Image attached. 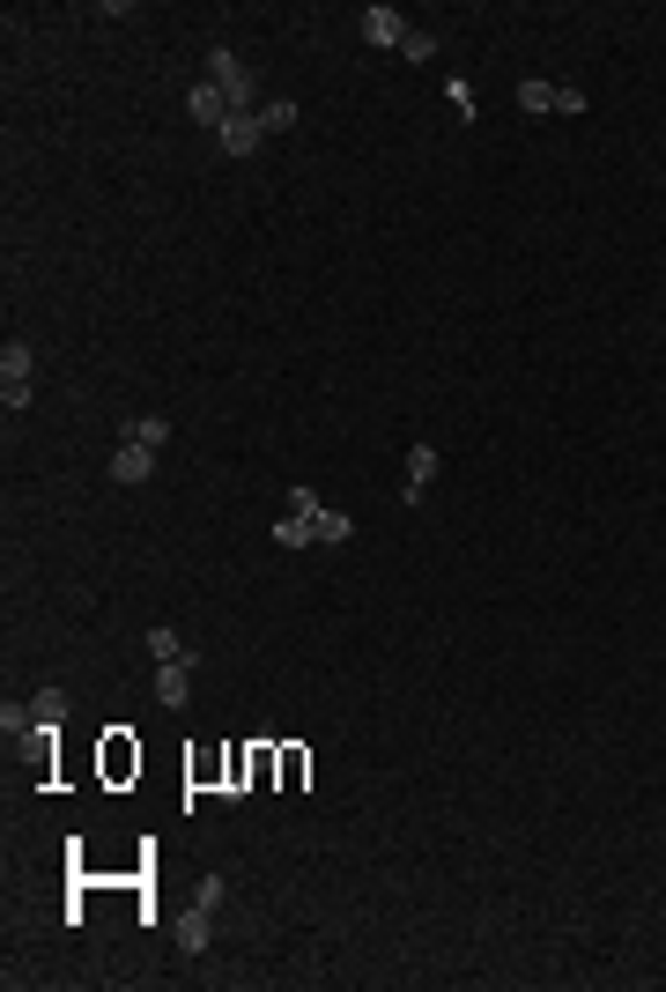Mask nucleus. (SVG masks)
<instances>
[{
	"mask_svg": "<svg viewBox=\"0 0 666 992\" xmlns=\"http://www.w3.org/2000/svg\"><path fill=\"white\" fill-rule=\"evenodd\" d=\"M222 896H230V882H222V874H200L193 904L178 911V948H186V956H208V941H215V911H222Z\"/></svg>",
	"mask_w": 666,
	"mask_h": 992,
	"instance_id": "obj_1",
	"label": "nucleus"
},
{
	"mask_svg": "<svg viewBox=\"0 0 666 992\" xmlns=\"http://www.w3.org/2000/svg\"><path fill=\"white\" fill-rule=\"evenodd\" d=\"M30 393H38V348L8 341V348H0V408H8V415H23Z\"/></svg>",
	"mask_w": 666,
	"mask_h": 992,
	"instance_id": "obj_2",
	"label": "nucleus"
},
{
	"mask_svg": "<svg viewBox=\"0 0 666 992\" xmlns=\"http://www.w3.org/2000/svg\"><path fill=\"white\" fill-rule=\"evenodd\" d=\"M289 511H296V519H311L319 548H341V541H356V519H348V511H334V504H326V496H311V489H289Z\"/></svg>",
	"mask_w": 666,
	"mask_h": 992,
	"instance_id": "obj_3",
	"label": "nucleus"
},
{
	"mask_svg": "<svg viewBox=\"0 0 666 992\" xmlns=\"http://www.w3.org/2000/svg\"><path fill=\"white\" fill-rule=\"evenodd\" d=\"M208 82L222 89V104H230V112H260V104H252V67H245L230 45L208 52Z\"/></svg>",
	"mask_w": 666,
	"mask_h": 992,
	"instance_id": "obj_4",
	"label": "nucleus"
},
{
	"mask_svg": "<svg viewBox=\"0 0 666 992\" xmlns=\"http://www.w3.org/2000/svg\"><path fill=\"white\" fill-rule=\"evenodd\" d=\"M215 149L222 156H252V149H267V126H260V112H230L215 134Z\"/></svg>",
	"mask_w": 666,
	"mask_h": 992,
	"instance_id": "obj_5",
	"label": "nucleus"
},
{
	"mask_svg": "<svg viewBox=\"0 0 666 992\" xmlns=\"http://www.w3.org/2000/svg\"><path fill=\"white\" fill-rule=\"evenodd\" d=\"M363 38H370L378 52H400V38H408V15H400L393 0H370V8H363Z\"/></svg>",
	"mask_w": 666,
	"mask_h": 992,
	"instance_id": "obj_6",
	"label": "nucleus"
},
{
	"mask_svg": "<svg viewBox=\"0 0 666 992\" xmlns=\"http://www.w3.org/2000/svg\"><path fill=\"white\" fill-rule=\"evenodd\" d=\"M156 460H163V452L119 445V452H112V482H119V489H148V482H156Z\"/></svg>",
	"mask_w": 666,
	"mask_h": 992,
	"instance_id": "obj_7",
	"label": "nucleus"
},
{
	"mask_svg": "<svg viewBox=\"0 0 666 992\" xmlns=\"http://www.w3.org/2000/svg\"><path fill=\"white\" fill-rule=\"evenodd\" d=\"M437 482V445H408V474H400V504H422Z\"/></svg>",
	"mask_w": 666,
	"mask_h": 992,
	"instance_id": "obj_8",
	"label": "nucleus"
},
{
	"mask_svg": "<svg viewBox=\"0 0 666 992\" xmlns=\"http://www.w3.org/2000/svg\"><path fill=\"white\" fill-rule=\"evenodd\" d=\"M193 667H200V659H171V667H156V704H163V711H186V696H193Z\"/></svg>",
	"mask_w": 666,
	"mask_h": 992,
	"instance_id": "obj_9",
	"label": "nucleus"
},
{
	"mask_svg": "<svg viewBox=\"0 0 666 992\" xmlns=\"http://www.w3.org/2000/svg\"><path fill=\"white\" fill-rule=\"evenodd\" d=\"M186 112H193V126H208V134H222V119H230V104H222V89L208 75L186 89Z\"/></svg>",
	"mask_w": 666,
	"mask_h": 992,
	"instance_id": "obj_10",
	"label": "nucleus"
},
{
	"mask_svg": "<svg viewBox=\"0 0 666 992\" xmlns=\"http://www.w3.org/2000/svg\"><path fill=\"white\" fill-rule=\"evenodd\" d=\"M30 719H38V741H52L67 726V689H38L30 696Z\"/></svg>",
	"mask_w": 666,
	"mask_h": 992,
	"instance_id": "obj_11",
	"label": "nucleus"
},
{
	"mask_svg": "<svg viewBox=\"0 0 666 992\" xmlns=\"http://www.w3.org/2000/svg\"><path fill=\"white\" fill-rule=\"evenodd\" d=\"M148 659H156V667H171V659H200V652L178 637L171 622H156V630H148Z\"/></svg>",
	"mask_w": 666,
	"mask_h": 992,
	"instance_id": "obj_12",
	"label": "nucleus"
},
{
	"mask_svg": "<svg viewBox=\"0 0 666 992\" xmlns=\"http://www.w3.org/2000/svg\"><path fill=\"white\" fill-rule=\"evenodd\" d=\"M119 437H126V445H148V452H163V445H171V422H163V415H134V422H126V430H119Z\"/></svg>",
	"mask_w": 666,
	"mask_h": 992,
	"instance_id": "obj_13",
	"label": "nucleus"
},
{
	"mask_svg": "<svg viewBox=\"0 0 666 992\" xmlns=\"http://www.w3.org/2000/svg\"><path fill=\"white\" fill-rule=\"evenodd\" d=\"M274 548H319V534H311V519L282 511V519H274Z\"/></svg>",
	"mask_w": 666,
	"mask_h": 992,
	"instance_id": "obj_14",
	"label": "nucleus"
},
{
	"mask_svg": "<svg viewBox=\"0 0 666 992\" xmlns=\"http://www.w3.org/2000/svg\"><path fill=\"white\" fill-rule=\"evenodd\" d=\"M556 89H563V82L526 75V82H518V104H526V112H556Z\"/></svg>",
	"mask_w": 666,
	"mask_h": 992,
	"instance_id": "obj_15",
	"label": "nucleus"
},
{
	"mask_svg": "<svg viewBox=\"0 0 666 992\" xmlns=\"http://www.w3.org/2000/svg\"><path fill=\"white\" fill-rule=\"evenodd\" d=\"M0 734H8V741H23V734H38V719H30V704H15V696H8V704H0Z\"/></svg>",
	"mask_w": 666,
	"mask_h": 992,
	"instance_id": "obj_16",
	"label": "nucleus"
},
{
	"mask_svg": "<svg viewBox=\"0 0 666 992\" xmlns=\"http://www.w3.org/2000/svg\"><path fill=\"white\" fill-rule=\"evenodd\" d=\"M260 126H267V141H274V134H289V126H296V104H289V97H267V104H260Z\"/></svg>",
	"mask_w": 666,
	"mask_h": 992,
	"instance_id": "obj_17",
	"label": "nucleus"
},
{
	"mask_svg": "<svg viewBox=\"0 0 666 992\" xmlns=\"http://www.w3.org/2000/svg\"><path fill=\"white\" fill-rule=\"evenodd\" d=\"M400 60L430 67V60H437V30H408V38H400Z\"/></svg>",
	"mask_w": 666,
	"mask_h": 992,
	"instance_id": "obj_18",
	"label": "nucleus"
},
{
	"mask_svg": "<svg viewBox=\"0 0 666 992\" xmlns=\"http://www.w3.org/2000/svg\"><path fill=\"white\" fill-rule=\"evenodd\" d=\"M104 770H112V778L141 770V748H126V734H112V748H104Z\"/></svg>",
	"mask_w": 666,
	"mask_h": 992,
	"instance_id": "obj_19",
	"label": "nucleus"
},
{
	"mask_svg": "<svg viewBox=\"0 0 666 992\" xmlns=\"http://www.w3.org/2000/svg\"><path fill=\"white\" fill-rule=\"evenodd\" d=\"M444 97H452V112H459V119H474V82H467V75H444Z\"/></svg>",
	"mask_w": 666,
	"mask_h": 992,
	"instance_id": "obj_20",
	"label": "nucleus"
},
{
	"mask_svg": "<svg viewBox=\"0 0 666 992\" xmlns=\"http://www.w3.org/2000/svg\"><path fill=\"white\" fill-rule=\"evenodd\" d=\"M556 112H563V119H585V112H592V97L578 89V82H563V89H556Z\"/></svg>",
	"mask_w": 666,
	"mask_h": 992,
	"instance_id": "obj_21",
	"label": "nucleus"
}]
</instances>
